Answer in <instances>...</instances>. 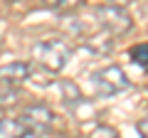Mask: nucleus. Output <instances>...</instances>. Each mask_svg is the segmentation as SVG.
<instances>
[{
  "label": "nucleus",
  "instance_id": "obj_8",
  "mask_svg": "<svg viewBox=\"0 0 148 138\" xmlns=\"http://www.w3.org/2000/svg\"><path fill=\"white\" fill-rule=\"evenodd\" d=\"M131 59L138 64V67H148V42H141L136 47H131Z\"/></svg>",
  "mask_w": 148,
  "mask_h": 138
},
{
  "label": "nucleus",
  "instance_id": "obj_6",
  "mask_svg": "<svg viewBox=\"0 0 148 138\" xmlns=\"http://www.w3.org/2000/svg\"><path fill=\"white\" fill-rule=\"evenodd\" d=\"M22 133L25 126L17 118H0V138H20Z\"/></svg>",
  "mask_w": 148,
  "mask_h": 138
},
{
  "label": "nucleus",
  "instance_id": "obj_10",
  "mask_svg": "<svg viewBox=\"0 0 148 138\" xmlns=\"http://www.w3.org/2000/svg\"><path fill=\"white\" fill-rule=\"evenodd\" d=\"M136 128H138V133H141V138H148V116L141 118V121L136 123Z\"/></svg>",
  "mask_w": 148,
  "mask_h": 138
},
{
  "label": "nucleus",
  "instance_id": "obj_3",
  "mask_svg": "<svg viewBox=\"0 0 148 138\" xmlns=\"http://www.w3.org/2000/svg\"><path fill=\"white\" fill-rule=\"evenodd\" d=\"M96 15V22L101 25V30L109 35V37H121L131 30V15H128L123 8L119 5H99L94 10Z\"/></svg>",
  "mask_w": 148,
  "mask_h": 138
},
{
  "label": "nucleus",
  "instance_id": "obj_5",
  "mask_svg": "<svg viewBox=\"0 0 148 138\" xmlns=\"http://www.w3.org/2000/svg\"><path fill=\"white\" fill-rule=\"evenodd\" d=\"M30 74H32V69L27 62H10L0 67V81L8 86H20L22 81H27Z\"/></svg>",
  "mask_w": 148,
  "mask_h": 138
},
{
  "label": "nucleus",
  "instance_id": "obj_4",
  "mask_svg": "<svg viewBox=\"0 0 148 138\" xmlns=\"http://www.w3.org/2000/svg\"><path fill=\"white\" fill-rule=\"evenodd\" d=\"M17 121L25 126V131L30 133H47L49 128H52V121H54V113L49 111L47 106H42V104H32V106H27L25 111H22V116L17 118Z\"/></svg>",
  "mask_w": 148,
  "mask_h": 138
},
{
  "label": "nucleus",
  "instance_id": "obj_1",
  "mask_svg": "<svg viewBox=\"0 0 148 138\" xmlns=\"http://www.w3.org/2000/svg\"><path fill=\"white\" fill-rule=\"evenodd\" d=\"M69 54H72V49L64 40H42L32 47V59L49 72H62L64 64L69 62Z\"/></svg>",
  "mask_w": 148,
  "mask_h": 138
},
{
  "label": "nucleus",
  "instance_id": "obj_11",
  "mask_svg": "<svg viewBox=\"0 0 148 138\" xmlns=\"http://www.w3.org/2000/svg\"><path fill=\"white\" fill-rule=\"evenodd\" d=\"M20 138H40V136H35V133H30V131H25V133H22Z\"/></svg>",
  "mask_w": 148,
  "mask_h": 138
},
{
  "label": "nucleus",
  "instance_id": "obj_2",
  "mask_svg": "<svg viewBox=\"0 0 148 138\" xmlns=\"http://www.w3.org/2000/svg\"><path fill=\"white\" fill-rule=\"evenodd\" d=\"M91 81H94V89L101 96H114V94H121V91L131 89V81H128L126 72L121 67H116V64H109V67H101L99 72H94Z\"/></svg>",
  "mask_w": 148,
  "mask_h": 138
},
{
  "label": "nucleus",
  "instance_id": "obj_12",
  "mask_svg": "<svg viewBox=\"0 0 148 138\" xmlns=\"http://www.w3.org/2000/svg\"><path fill=\"white\" fill-rule=\"evenodd\" d=\"M8 3H12V0H8Z\"/></svg>",
  "mask_w": 148,
  "mask_h": 138
},
{
  "label": "nucleus",
  "instance_id": "obj_9",
  "mask_svg": "<svg viewBox=\"0 0 148 138\" xmlns=\"http://www.w3.org/2000/svg\"><path fill=\"white\" fill-rule=\"evenodd\" d=\"M89 138H121L116 133V128H111V126H104V123H101V126H96L94 131H91V136Z\"/></svg>",
  "mask_w": 148,
  "mask_h": 138
},
{
  "label": "nucleus",
  "instance_id": "obj_7",
  "mask_svg": "<svg viewBox=\"0 0 148 138\" xmlns=\"http://www.w3.org/2000/svg\"><path fill=\"white\" fill-rule=\"evenodd\" d=\"M45 5L54 12H69L82 5V0H45Z\"/></svg>",
  "mask_w": 148,
  "mask_h": 138
}]
</instances>
